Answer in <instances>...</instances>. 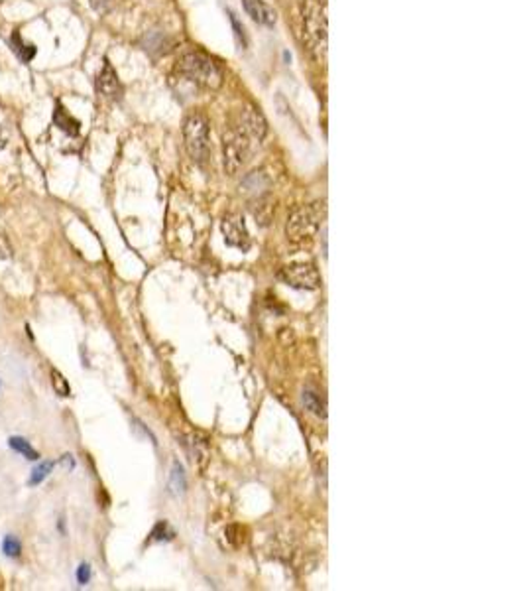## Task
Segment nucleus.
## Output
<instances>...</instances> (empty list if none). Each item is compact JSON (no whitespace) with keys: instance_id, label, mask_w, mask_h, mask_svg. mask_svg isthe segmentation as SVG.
I'll return each instance as SVG.
<instances>
[{"instance_id":"nucleus-1","label":"nucleus","mask_w":525,"mask_h":591,"mask_svg":"<svg viewBox=\"0 0 525 591\" xmlns=\"http://www.w3.org/2000/svg\"><path fill=\"white\" fill-rule=\"evenodd\" d=\"M303 44L317 63L327 61V6L321 0H307L301 8Z\"/></svg>"},{"instance_id":"nucleus-2","label":"nucleus","mask_w":525,"mask_h":591,"mask_svg":"<svg viewBox=\"0 0 525 591\" xmlns=\"http://www.w3.org/2000/svg\"><path fill=\"white\" fill-rule=\"evenodd\" d=\"M179 69L191 81L209 89H219L222 85V71L220 67L201 52H189L179 59Z\"/></svg>"},{"instance_id":"nucleus-3","label":"nucleus","mask_w":525,"mask_h":591,"mask_svg":"<svg viewBox=\"0 0 525 591\" xmlns=\"http://www.w3.org/2000/svg\"><path fill=\"white\" fill-rule=\"evenodd\" d=\"M325 215H327V207H325V203H319V201L295 209L292 217H290V221H288V227H285L288 238L293 241V243H301L305 238H311L319 231Z\"/></svg>"},{"instance_id":"nucleus-4","label":"nucleus","mask_w":525,"mask_h":591,"mask_svg":"<svg viewBox=\"0 0 525 591\" xmlns=\"http://www.w3.org/2000/svg\"><path fill=\"white\" fill-rule=\"evenodd\" d=\"M185 148L195 162H205L211 152V138H209V122L203 115L195 113L185 118L183 124Z\"/></svg>"},{"instance_id":"nucleus-5","label":"nucleus","mask_w":525,"mask_h":591,"mask_svg":"<svg viewBox=\"0 0 525 591\" xmlns=\"http://www.w3.org/2000/svg\"><path fill=\"white\" fill-rule=\"evenodd\" d=\"M222 148H224V170L234 176L248 162L250 138L240 129H231L229 133H224Z\"/></svg>"},{"instance_id":"nucleus-6","label":"nucleus","mask_w":525,"mask_h":591,"mask_svg":"<svg viewBox=\"0 0 525 591\" xmlns=\"http://www.w3.org/2000/svg\"><path fill=\"white\" fill-rule=\"evenodd\" d=\"M277 278L281 282H285L288 286L297 288V290H317L321 284V276L319 270L315 268V265L311 263H299V265H292L281 268L277 272Z\"/></svg>"},{"instance_id":"nucleus-7","label":"nucleus","mask_w":525,"mask_h":591,"mask_svg":"<svg viewBox=\"0 0 525 591\" xmlns=\"http://www.w3.org/2000/svg\"><path fill=\"white\" fill-rule=\"evenodd\" d=\"M222 235H224V243L231 245L234 249H242L246 251L250 247V236L246 231V225L242 223V219L238 215H229L224 217V221L220 225Z\"/></svg>"},{"instance_id":"nucleus-8","label":"nucleus","mask_w":525,"mask_h":591,"mask_svg":"<svg viewBox=\"0 0 525 591\" xmlns=\"http://www.w3.org/2000/svg\"><path fill=\"white\" fill-rule=\"evenodd\" d=\"M238 129L246 134L250 140H254V142H262L264 136L268 133V124H266L264 117L256 109H252V107L244 109V111L240 113V124H238Z\"/></svg>"},{"instance_id":"nucleus-9","label":"nucleus","mask_w":525,"mask_h":591,"mask_svg":"<svg viewBox=\"0 0 525 591\" xmlns=\"http://www.w3.org/2000/svg\"><path fill=\"white\" fill-rule=\"evenodd\" d=\"M97 89H99L102 97H106V99H113V101L120 99L122 87H120L117 71L113 69V65L108 61H104V67H102V71L97 77Z\"/></svg>"},{"instance_id":"nucleus-10","label":"nucleus","mask_w":525,"mask_h":591,"mask_svg":"<svg viewBox=\"0 0 525 591\" xmlns=\"http://www.w3.org/2000/svg\"><path fill=\"white\" fill-rule=\"evenodd\" d=\"M242 4H244L246 14L254 22L264 24V26H274L276 24V12H274V8L268 2H264V0H242Z\"/></svg>"},{"instance_id":"nucleus-11","label":"nucleus","mask_w":525,"mask_h":591,"mask_svg":"<svg viewBox=\"0 0 525 591\" xmlns=\"http://www.w3.org/2000/svg\"><path fill=\"white\" fill-rule=\"evenodd\" d=\"M303 404H305L307 410L319 416V418H327V400L323 397L321 392L315 388V386H305L303 388Z\"/></svg>"},{"instance_id":"nucleus-12","label":"nucleus","mask_w":525,"mask_h":591,"mask_svg":"<svg viewBox=\"0 0 525 591\" xmlns=\"http://www.w3.org/2000/svg\"><path fill=\"white\" fill-rule=\"evenodd\" d=\"M54 122H56V126H59L63 133H67L69 136H77L79 131H81V122H79L75 117H71V115L67 113V109H65V107H61V104L56 107Z\"/></svg>"},{"instance_id":"nucleus-13","label":"nucleus","mask_w":525,"mask_h":591,"mask_svg":"<svg viewBox=\"0 0 525 591\" xmlns=\"http://www.w3.org/2000/svg\"><path fill=\"white\" fill-rule=\"evenodd\" d=\"M185 447H187V451H189L193 463L203 465L207 458H209L207 442H205V440H199V436H195V434H189V436L185 438Z\"/></svg>"},{"instance_id":"nucleus-14","label":"nucleus","mask_w":525,"mask_h":591,"mask_svg":"<svg viewBox=\"0 0 525 591\" xmlns=\"http://www.w3.org/2000/svg\"><path fill=\"white\" fill-rule=\"evenodd\" d=\"M8 445L14 449L16 454L24 456L28 461H40V454H38V449H34V447H32V443H30L26 438H22V436H12V438H8Z\"/></svg>"},{"instance_id":"nucleus-15","label":"nucleus","mask_w":525,"mask_h":591,"mask_svg":"<svg viewBox=\"0 0 525 591\" xmlns=\"http://www.w3.org/2000/svg\"><path fill=\"white\" fill-rule=\"evenodd\" d=\"M54 467H56V461H40V463L32 469V475H30L28 479V487L42 485L45 479H47V475L54 471Z\"/></svg>"},{"instance_id":"nucleus-16","label":"nucleus","mask_w":525,"mask_h":591,"mask_svg":"<svg viewBox=\"0 0 525 591\" xmlns=\"http://www.w3.org/2000/svg\"><path fill=\"white\" fill-rule=\"evenodd\" d=\"M12 45H14L16 56L22 59L24 63L32 61V59H34V56H36V47H34L32 44H26V42L22 40L20 32H14V34H12Z\"/></svg>"},{"instance_id":"nucleus-17","label":"nucleus","mask_w":525,"mask_h":591,"mask_svg":"<svg viewBox=\"0 0 525 591\" xmlns=\"http://www.w3.org/2000/svg\"><path fill=\"white\" fill-rule=\"evenodd\" d=\"M2 554L10 560H16L22 556V542L18 540V536L14 534H6L2 538Z\"/></svg>"},{"instance_id":"nucleus-18","label":"nucleus","mask_w":525,"mask_h":591,"mask_svg":"<svg viewBox=\"0 0 525 591\" xmlns=\"http://www.w3.org/2000/svg\"><path fill=\"white\" fill-rule=\"evenodd\" d=\"M51 386L59 397H71V386L58 369H51Z\"/></svg>"},{"instance_id":"nucleus-19","label":"nucleus","mask_w":525,"mask_h":591,"mask_svg":"<svg viewBox=\"0 0 525 591\" xmlns=\"http://www.w3.org/2000/svg\"><path fill=\"white\" fill-rule=\"evenodd\" d=\"M172 536H174V531L170 528L167 522H160L152 532V540H170Z\"/></svg>"},{"instance_id":"nucleus-20","label":"nucleus","mask_w":525,"mask_h":591,"mask_svg":"<svg viewBox=\"0 0 525 591\" xmlns=\"http://www.w3.org/2000/svg\"><path fill=\"white\" fill-rule=\"evenodd\" d=\"M75 576H77V583H79V586H87L89 581H91V566H89L87 561L79 564Z\"/></svg>"},{"instance_id":"nucleus-21","label":"nucleus","mask_w":525,"mask_h":591,"mask_svg":"<svg viewBox=\"0 0 525 591\" xmlns=\"http://www.w3.org/2000/svg\"><path fill=\"white\" fill-rule=\"evenodd\" d=\"M231 22L234 26V36H236V42L240 47H246V34H244V26H240V22L234 18V14H231Z\"/></svg>"},{"instance_id":"nucleus-22","label":"nucleus","mask_w":525,"mask_h":591,"mask_svg":"<svg viewBox=\"0 0 525 591\" xmlns=\"http://www.w3.org/2000/svg\"><path fill=\"white\" fill-rule=\"evenodd\" d=\"M234 531H236V526H229V528L224 531V538H226V542H229L231 546L236 548L244 542V534H242V536H236V534H234Z\"/></svg>"},{"instance_id":"nucleus-23","label":"nucleus","mask_w":525,"mask_h":591,"mask_svg":"<svg viewBox=\"0 0 525 591\" xmlns=\"http://www.w3.org/2000/svg\"><path fill=\"white\" fill-rule=\"evenodd\" d=\"M12 256V247L4 233H0V260H8Z\"/></svg>"},{"instance_id":"nucleus-24","label":"nucleus","mask_w":525,"mask_h":591,"mask_svg":"<svg viewBox=\"0 0 525 591\" xmlns=\"http://www.w3.org/2000/svg\"><path fill=\"white\" fill-rule=\"evenodd\" d=\"M91 4H93V8H95L97 12H104L106 6L110 4V0H91Z\"/></svg>"},{"instance_id":"nucleus-25","label":"nucleus","mask_w":525,"mask_h":591,"mask_svg":"<svg viewBox=\"0 0 525 591\" xmlns=\"http://www.w3.org/2000/svg\"><path fill=\"white\" fill-rule=\"evenodd\" d=\"M6 146H8V133L4 126H0V150H4Z\"/></svg>"}]
</instances>
